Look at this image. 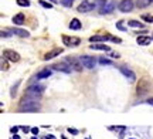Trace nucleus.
I'll return each mask as SVG.
<instances>
[{
  "label": "nucleus",
  "instance_id": "nucleus-1",
  "mask_svg": "<svg viewBox=\"0 0 153 139\" xmlns=\"http://www.w3.org/2000/svg\"><path fill=\"white\" fill-rule=\"evenodd\" d=\"M19 109L23 112H34L38 109V100H31V98H27L24 97L20 102V106Z\"/></svg>",
  "mask_w": 153,
  "mask_h": 139
},
{
  "label": "nucleus",
  "instance_id": "nucleus-2",
  "mask_svg": "<svg viewBox=\"0 0 153 139\" xmlns=\"http://www.w3.org/2000/svg\"><path fill=\"white\" fill-rule=\"evenodd\" d=\"M43 91H44L43 85H40V84H33V85H30V87L26 89L24 97L31 98V100H38V98L43 95Z\"/></svg>",
  "mask_w": 153,
  "mask_h": 139
},
{
  "label": "nucleus",
  "instance_id": "nucleus-3",
  "mask_svg": "<svg viewBox=\"0 0 153 139\" xmlns=\"http://www.w3.org/2000/svg\"><path fill=\"white\" fill-rule=\"evenodd\" d=\"M108 40L114 41V43H122V40H120V39H116V37H114L112 34H104V36H98V34H95V36H91V37H89V41H91V43L108 41Z\"/></svg>",
  "mask_w": 153,
  "mask_h": 139
},
{
  "label": "nucleus",
  "instance_id": "nucleus-4",
  "mask_svg": "<svg viewBox=\"0 0 153 139\" xmlns=\"http://www.w3.org/2000/svg\"><path fill=\"white\" fill-rule=\"evenodd\" d=\"M79 60H81L82 67L88 68V70H92L97 65V62H98V60L95 57H91V56H82V57H79Z\"/></svg>",
  "mask_w": 153,
  "mask_h": 139
},
{
  "label": "nucleus",
  "instance_id": "nucleus-5",
  "mask_svg": "<svg viewBox=\"0 0 153 139\" xmlns=\"http://www.w3.org/2000/svg\"><path fill=\"white\" fill-rule=\"evenodd\" d=\"M65 62L71 67V70H75V71H82V64L79 58H74V57H68L65 60Z\"/></svg>",
  "mask_w": 153,
  "mask_h": 139
},
{
  "label": "nucleus",
  "instance_id": "nucleus-6",
  "mask_svg": "<svg viewBox=\"0 0 153 139\" xmlns=\"http://www.w3.org/2000/svg\"><path fill=\"white\" fill-rule=\"evenodd\" d=\"M95 9V4L91 3V1H88V0H84L79 3V6L76 7V10L79 11V13H88V11H91Z\"/></svg>",
  "mask_w": 153,
  "mask_h": 139
},
{
  "label": "nucleus",
  "instance_id": "nucleus-7",
  "mask_svg": "<svg viewBox=\"0 0 153 139\" xmlns=\"http://www.w3.org/2000/svg\"><path fill=\"white\" fill-rule=\"evenodd\" d=\"M62 43L67 45V47H75L81 43V40L78 39V37H70V36H62Z\"/></svg>",
  "mask_w": 153,
  "mask_h": 139
},
{
  "label": "nucleus",
  "instance_id": "nucleus-8",
  "mask_svg": "<svg viewBox=\"0 0 153 139\" xmlns=\"http://www.w3.org/2000/svg\"><path fill=\"white\" fill-rule=\"evenodd\" d=\"M3 57H4L6 60L11 61V62H19L20 61L19 53H16V51H13V50H6L4 53H3Z\"/></svg>",
  "mask_w": 153,
  "mask_h": 139
},
{
  "label": "nucleus",
  "instance_id": "nucleus-9",
  "mask_svg": "<svg viewBox=\"0 0 153 139\" xmlns=\"http://www.w3.org/2000/svg\"><path fill=\"white\" fill-rule=\"evenodd\" d=\"M133 0H120L119 3V10L123 11V13H129L133 9Z\"/></svg>",
  "mask_w": 153,
  "mask_h": 139
},
{
  "label": "nucleus",
  "instance_id": "nucleus-10",
  "mask_svg": "<svg viewBox=\"0 0 153 139\" xmlns=\"http://www.w3.org/2000/svg\"><path fill=\"white\" fill-rule=\"evenodd\" d=\"M51 70H55V71H61V72H67V74H70L71 72V67L67 64V62H57L54 64Z\"/></svg>",
  "mask_w": 153,
  "mask_h": 139
},
{
  "label": "nucleus",
  "instance_id": "nucleus-11",
  "mask_svg": "<svg viewBox=\"0 0 153 139\" xmlns=\"http://www.w3.org/2000/svg\"><path fill=\"white\" fill-rule=\"evenodd\" d=\"M119 71H120V74H123L131 83H133L135 80H136V75H135V72L132 71V70H129V68H126V67H120L119 68Z\"/></svg>",
  "mask_w": 153,
  "mask_h": 139
},
{
  "label": "nucleus",
  "instance_id": "nucleus-12",
  "mask_svg": "<svg viewBox=\"0 0 153 139\" xmlns=\"http://www.w3.org/2000/svg\"><path fill=\"white\" fill-rule=\"evenodd\" d=\"M61 53H62V48H53L51 51H48V53H45V54H44L43 60L48 61V60H51V58H55L57 56H60Z\"/></svg>",
  "mask_w": 153,
  "mask_h": 139
},
{
  "label": "nucleus",
  "instance_id": "nucleus-13",
  "mask_svg": "<svg viewBox=\"0 0 153 139\" xmlns=\"http://www.w3.org/2000/svg\"><path fill=\"white\" fill-rule=\"evenodd\" d=\"M10 31H11V34H16V36L23 37V39H27V37H30V33H28L27 30H23V28L13 27V28H10Z\"/></svg>",
  "mask_w": 153,
  "mask_h": 139
},
{
  "label": "nucleus",
  "instance_id": "nucleus-14",
  "mask_svg": "<svg viewBox=\"0 0 153 139\" xmlns=\"http://www.w3.org/2000/svg\"><path fill=\"white\" fill-rule=\"evenodd\" d=\"M91 50H99V51H108L111 53V47H108L106 44H102V43H92L89 45Z\"/></svg>",
  "mask_w": 153,
  "mask_h": 139
},
{
  "label": "nucleus",
  "instance_id": "nucleus-15",
  "mask_svg": "<svg viewBox=\"0 0 153 139\" xmlns=\"http://www.w3.org/2000/svg\"><path fill=\"white\" fill-rule=\"evenodd\" d=\"M51 74H53L51 68H45V70H41V71L38 72L37 75H36V78H38V80H44V78H48Z\"/></svg>",
  "mask_w": 153,
  "mask_h": 139
},
{
  "label": "nucleus",
  "instance_id": "nucleus-16",
  "mask_svg": "<svg viewBox=\"0 0 153 139\" xmlns=\"http://www.w3.org/2000/svg\"><path fill=\"white\" fill-rule=\"evenodd\" d=\"M114 7H115V3L114 1H109V3H106L105 7L101 10V14H108V13H112L114 11Z\"/></svg>",
  "mask_w": 153,
  "mask_h": 139
},
{
  "label": "nucleus",
  "instance_id": "nucleus-17",
  "mask_svg": "<svg viewBox=\"0 0 153 139\" xmlns=\"http://www.w3.org/2000/svg\"><path fill=\"white\" fill-rule=\"evenodd\" d=\"M68 27L71 28V30H81L82 24H81V22H79L78 19H72V20H71V23H70V26H68Z\"/></svg>",
  "mask_w": 153,
  "mask_h": 139
},
{
  "label": "nucleus",
  "instance_id": "nucleus-18",
  "mask_svg": "<svg viewBox=\"0 0 153 139\" xmlns=\"http://www.w3.org/2000/svg\"><path fill=\"white\" fill-rule=\"evenodd\" d=\"M13 23L17 24V26H20V24H24V14L23 13H19L16 16L13 17Z\"/></svg>",
  "mask_w": 153,
  "mask_h": 139
},
{
  "label": "nucleus",
  "instance_id": "nucleus-19",
  "mask_svg": "<svg viewBox=\"0 0 153 139\" xmlns=\"http://www.w3.org/2000/svg\"><path fill=\"white\" fill-rule=\"evenodd\" d=\"M137 44L139 45H149L150 44V41H152V39H149V37H145V36H143V37H137Z\"/></svg>",
  "mask_w": 153,
  "mask_h": 139
},
{
  "label": "nucleus",
  "instance_id": "nucleus-20",
  "mask_svg": "<svg viewBox=\"0 0 153 139\" xmlns=\"http://www.w3.org/2000/svg\"><path fill=\"white\" fill-rule=\"evenodd\" d=\"M129 26L131 27H137V28H145V24L139 23L137 20H129Z\"/></svg>",
  "mask_w": 153,
  "mask_h": 139
},
{
  "label": "nucleus",
  "instance_id": "nucleus-21",
  "mask_svg": "<svg viewBox=\"0 0 153 139\" xmlns=\"http://www.w3.org/2000/svg\"><path fill=\"white\" fill-rule=\"evenodd\" d=\"M106 3H108L106 0H97V1H95V7H97V9H99V11H101L105 7V4H106Z\"/></svg>",
  "mask_w": 153,
  "mask_h": 139
},
{
  "label": "nucleus",
  "instance_id": "nucleus-22",
  "mask_svg": "<svg viewBox=\"0 0 153 139\" xmlns=\"http://www.w3.org/2000/svg\"><path fill=\"white\" fill-rule=\"evenodd\" d=\"M98 62L99 64H102V65H112V61L108 60V58H105V57H99Z\"/></svg>",
  "mask_w": 153,
  "mask_h": 139
},
{
  "label": "nucleus",
  "instance_id": "nucleus-23",
  "mask_svg": "<svg viewBox=\"0 0 153 139\" xmlns=\"http://www.w3.org/2000/svg\"><path fill=\"white\" fill-rule=\"evenodd\" d=\"M38 3H40V6H43L44 9H51L53 7V3H48L47 0H38Z\"/></svg>",
  "mask_w": 153,
  "mask_h": 139
},
{
  "label": "nucleus",
  "instance_id": "nucleus-24",
  "mask_svg": "<svg viewBox=\"0 0 153 139\" xmlns=\"http://www.w3.org/2000/svg\"><path fill=\"white\" fill-rule=\"evenodd\" d=\"M19 85H20V81H17V83L11 87V97H13V98H14L16 94H17V88H19Z\"/></svg>",
  "mask_w": 153,
  "mask_h": 139
},
{
  "label": "nucleus",
  "instance_id": "nucleus-25",
  "mask_svg": "<svg viewBox=\"0 0 153 139\" xmlns=\"http://www.w3.org/2000/svg\"><path fill=\"white\" fill-rule=\"evenodd\" d=\"M17 4L22 7H30V0H17Z\"/></svg>",
  "mask_w": 153,
  "mask_h": 139
},
{
  "label": "nucleus",
  "instance_id": "nucleus-26",
  "mask_svg": "<svg viewBox=\"0 0 153 139\" xmlns=\"http://www.w3.org/2000/svg\"><path fill=\"white\" fill-rule=\"evenodd\" d=\"M150 4V0H139L137 1V7H146Z\"/></svg>",
  "mask_w": 153,
  "mask_h": 139
},
{
  "label": "nucleus",
  "instance_id": "nucleus-27",
  "mask_svg": "<svg viewBox=\"0 0 153 139\" xmlns=\"http://www.w3.org/2000/svg\"><path fill=\"white\" fill-rule=\"evenodd\" d=\"M1 70H3V71H7V70H9V62L6 61L4 57L1 58Z\"/></svg>",
  "mask_w": 153,
  "mask_h": 139
},
{
  "label": "nucleus",
  "instance_id": "nucleus-28",
  "mask_svg": "<svg viewBox=\"0 0 153 139\" xmlns=\"http://www.w3.org/2000/svg\"><path fill=\"white\" fill-rule=\"evenodd\" d=\"M72 1H74V0H61L60 3L62 6H65V7H71V6H72Z\"/></svg>",
  "mask_w": 153,
  "mask_h": 139
},
{
  "label": "nucleus",
  "instance_id": "nucleus-29",
  "mask_svg": "<svg viewBox=\"0 0 153 139\" xmlns=\"http://www.w3.org/2000/svg\"><path fill=\"white\" fill-rule=\"evenodd\" d=\"M142 19L145 20V22L153 23V17H152V16H148V14H142Z\"/></svg>",
  "mask_w": 153,
  "mask_h": 139
},
{
  "label": "nucleus",
  "instance_id": "nucleus-30",
  "mask_svg": "<svg viewBox=\"0 0 153 139\" xmlns=\"http://www.w3.org/2000/svg\"><path fill=\"white\" fill-rule=\"evenodd\" d=\"M10 34H11V31L10 30H1V37H10Z\"/></svg>",
  "mask_w": 153,
  "mask_h": 139
},
{
  "label": "nucleus",
  "instance_id": "nucleus-31",
  "mask_svg": "<svg viewBox=\"0 0 153 139\" xmlns=\"http://www.w3.org/2000/svg\"><path fill=\"white\" fill-rule=\"evenodd\" d=\"M116 28H118V30H120V31H125V30H126V28L122 26V22H118V23H116Z\"/></svg>",
  "mask_w": 153,
  "mask_h": 139
},
{
  "label": "nucleus",
  "instance_id": "nucleus-32",
  "mask_svg": "<svg viewBox=\"0 0 153 139\" xmlns=\"http://www.w3.org/2000/svg\"><path fill=\"white\" fill-rule=\"evenodd\" d=\"M19 129H20V126H11V128H10V132L14 135V134H17V132H19Z\"/></svg>",
  "mask_w": 153,
  "mask_h": 139
},
{
  "label": "nucleus",
  "instance_id": "nucleus-33",
  "mask_svg": "<svg viewBox=\"0 0 153 139\" xmlns=\"http://www.w3.org/2000/svg\"><path fill=\"white\" fill-rule=\"evenodd\" d=\"M68 132L71 135H78V129H74V128H68Z\"/></svg>",
  "mask_w": 153,
  "mask_h": 139
},
{
  "label": "nucleus",
  "instance_id": "nucleus-34",
  "mask_svg": "<svg viewBox=\"0 0 153 139\" xmlns=\"http://www.w3.org/2000/svg\"><path fill=\"white\" fill-rule=\"evenodd\" d=\"M22 131H23V132H26V134H28V132H30L31 129L28 128V126H22Z\"/></svg>",
  "mask_w": 153,
  "mask_h": 139
},
{
  "label": "nucleus",
  "instance_id": "nucleus-35",
  "mask_svg": "<svg viewBox=\"0 0 153 139\" xmlns=\"http://www.w3.org/2000/svg\"><path fill=\"white\" fill-rule=\"evenodd\" d=\"M38 131H40V129L34 126V128H31V134H33V135H37V134H38Z\"/></svg>",
  "mask_w": 153,
  "mask_h": 139
},
{
  "label": "nucleus",
  "instance_id": "nucleus-36",
  "mask_svg": "<svg viewBox=\"0 0 153 139\" xmlns=\"http://www.w3.org/2000/svg\"><path fill=\"white\" fill-rule=\"evenodd\" d=\"M43 139H55L54 135H47V136H44Z\"/></svg>",
  "mask_w": 153,
  "mask_h": 139
},
{
  "label": "nucleus",
  "instance_id": "nucleus-37",
  "mask_svg": "<svg viewBox=\"0 0 153 139\" xmlns=\"http://www.w3.org/2000/svg\"><path fill=\"white\" fill-rule=\"evenodd\" d=\"M111 57H114V58H118V57H119V54H118V53H111Z\"/></svg>",
  "mask_w": 153,
  "mask_h": 139
},
{
  "label": "nucleus",
  "instance_id": "nucleus-38",
  "mask_svg": "<svg viewBox=\"0 0 153 139\" xmlns=\"http://www.w3.org/2000/svg\"><path fill=\"white\" fill-rule=\"evenodd\" d=\"M146 102H148L149 105H152V106H153V98H149V100L146 101Z\"/></svg>",
  "mask_w": 153,
  "mask_h": 139
},
{
  "label": "nucleus",
  "instance_id": "nucleus-39",
  "mask_svg": "<svg viewBox=\"0 0 153 139\" xmlns=\"http://www.w3.org/2000/svg\"><path fill=\"white\" fill-rule=\"evenodd\" d=\"M11 139H20V135L14 134V135H13V138H11Z\"/></svg>",
  "mask_w": 153,
  "mask_h": 139
},
{
  "label": "nucleus",
  "instance_id": "nucleus-40",
  "mask_svg": "<svg viewBox=\"0 0 153 139\" xmlns=\"http://www.w3.org/2000/svg\"><path fill=\"white\" fill-rule=\"evenodd\" d=\"M31 139H38V138H37V136H36V135H34V136H33V138H31Z\"/></svg>",
  "mask_w": 153,
  "mask_h": 139
},
{
  "label": "nucleus",
  "instance_id": "nucleus-41",
  "mask_svg": "<svg viewBox=\"0 0 153 139\" xmlns=\"http://www.w3.org/2000/svg\"><path fill=\"white\" fill-rule=\"evenodd\" d=\"M85 139H89V138H85Z\"/></svg>",
  "mask_w": 153,
  "mask_h": 139
},
{
  "label": "nucleus",
  "instance_id": "nucleus-42",
  "mask_svg": "<svg viewBox=\"0 0 153 139\" xmlns=\"http://www.w3.org/2000/svg\"><path fill=\"white\" fill-rule=\"evenodd\" d=\"M131 139H135V138H131Z\"/></svg>",
  "mask_w": 153,
  "mask_h": 139
},
{
  "label": "nucleus",
  "instance_id": "nucleus-43",
  "mask_svg": "<svg viewBox=\"0 0 153 139\" xmlns=\"http://www.w3.org/2000/svg\"><path fill=\"white\" fill-rule=\"evenodd\" d=\"M53 1H54V0H53Z\"/></svg>",
  "mask_w": 153,
  "mask_h": 139
},
{
  "label": "nucleus",
  "instance_id": "nucleus-44",
  "mask_svg": "<svg viewBox=\"0 0 153 139\" xmlns=\"http://www.w3.org/2000/svg\"><path fill=\"white\" fill-rule=\"evenodd\" d=\"M60 1H61V0H60Z\"/></svg>",
  "mask_w": 153,
  "mask_h": 139
}]
</instances>
